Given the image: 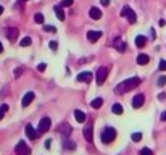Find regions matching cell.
Instances as JSON below:
<instances>
[{
  "instance_id": "1",
  "label": "cell",
  "mask_w": 166,
  "mask_h": 155,
  "mask_svg": "<svg viewBox=\"0 0 166 155\" xmlns=\"http://www.w3.org/2000/svg\"><path fill=\"white\" fill-rule=\"evenodd\" d=\"M139 84H140V78H137V76H136V78H129V79L119 82V84L115 87V92H116V94H126V92L136 89Z\"/></svg>"
},
{
  "instance_id": "2",
  "label": "cell",
  "mask_w": 166,
  "mask_h": 155,
  "mask_svg": "<svg viewBox=\"0 0 166 155\" xmlns=\"http://www.w3.org/2000/svg\"><path fill=\"white\" fill-rule=\"evenodd\" d=\"M102 142H105V144H110V142H113L115 141V137H116V129L115 128H111V126H108V128H105V129L102 131Z\"/></svg>"
},
{
  "instance_id": "3",
  "label": "cell",
  "mask_w": 166,
  "mask_h": 155,
  "mask_svg": "<svg viewBox=\"0 0 166 155\" xmlns=\"http://www.w3.org/2000/svg\"><path fill=\"white\" fill-rule=\"evenodd\" d=\"M50 124H52V121H50L49 116H44V118L39 121V128H37V131H39V134H45L47 131L50 129Z\"/></svg>"
},
{
  "instance_id": "4",
  "label": "cell",
  "mask_w": 166,
  "mask_h": 155,
  "mask_svg": "<svg viewBox=\"0 0 166 155\" xmlns=\"http://www.w3.org/2000/svg\"><path fill=\"white\" fill-rule=\"evenodd\" d=\"M15 152H16V155H31V149H29L28 144L23 142V141H20V142L16 144Z\"/></svg>"
},
{
  "instance_id": "5",
  "label": "cell",
  "mask_w": 166,
  "mask_h": 155,
  "mask_svg": "<svg viewBox=\"0 0 166 155\" xmlns=\"http://www.w3.org/2000/svg\"><path fill=\"white\" fill-rule=\"evenodd\" d=\"M106 74H108V69L105 68V66H100L98 68V71H97V84L98 86H102L103 82H105V79H106Z\"/></svg>"
},
{
  "instance_id": "6",
  "label": "cell",
  "mask_w": 166,
  "mask_h": 155,
  "mask_svg": "<svg viewBox=\"0 0 166 155\" xmlns=\"http://www.w3.org/2000/svg\"><path fill=\"white\" fill-rule=\"evenodd\" d=\"M18 34H20L18 28H5V36H7V39H10L12 42L18 37Z\"/></svg>"
},
{
  "instance_id": "7",
  "label": "cell",
  "mask_w": 166,
  "mask_h": 155,
  "mask_svg": "<svg viewBox=\"0 0 166 155\" xmlns=\"http://www.w3.org/2000/svg\"><path fill=\"white\" fill-rule=\"evenodd\" d=\"M24 133L28 134V137L31 139V141H36L37 137H39V131H36L31 124H26V128H24Z\"/></svg>"
},
{
  "instance_id": "8",
  "label": "cell",
  "mask_w": 166,
  "mask_h": 155,
  "mask_svg": "<svg viewBox=\"0 0 166 155\" xmlns=\"http://www.w3.org/2000/svg\"><path fill=\"white\" fill-rule=\"evenodd\" d=\"M144 103H145V97H144V94H137L136 97L132 99V107H134V108H140Z\"/></svg>"
},
{
  "instance_id": "9",
  "label": "cell",
  "mask_w": 166,
  "mask_h": 155,
  "mask_svg": "<svg viewBox=\"0 0 166 155\" xmlns=\"http://www.w3.org/2000/svg\"><path fill=\"white\" fill-rule=\"evenodd\" d=\"M92 73H89V71H84V73H79L77 74V81L79 82H90L92 81Z\"/></svg>"
},
{
  "instance_id": "10",
  "label": "cell",
  "mask_w": 166,
  "mask_h": 155,
  "mask_svg": "<svg viewBox=\"0 0 166 155\" xmlns=\"http://www.w3.org/2000/svg\"><path fill=\"white\" fill-rule=\"evenodd\" d=\"M58 133H60L63 137H68V136L71 134V126H69L68 123H63V124L58 128Z\"/></svg>"
},
{
  "instance_id": "11",
  "label": "cell",
  "mask_w": 166,
  "mask_h": 155,
  "mask_svg": "<svg viewBox=\"0 0 166 155\" xmlns=\"http://www.w3.org/2000/svg\"><path fill=\"white\" fill-rule=\"evenodd\" d=\"M100 37H102L100 31H89V33H87V39H89V42H97Z\"/></svg>"
},
{
  "instance_id": "12",
  "label": "cell",
  "mask_w": 166,
  "mask_h": 155,
  "mask_svg": "<svg viewBox=\"0 0 166 155\" xmlns=\"http://www.w3.org/2000/svg\"><path fill=\"white\" fill-rule=\"evenodd\" d=\"M113 45H115V49L118 50V52H126V44L123 42V39H115V42H113Z\"/></svg>"
},
{
  "instance_id": "13",
  "label": "cell",
  "mask_w": 166,
  "mask_h": 155,
  "mask_svg": "<svg viewBox=\"0 0 166 155\" xmlns=\"http://www.w3.org/2000/svg\"><path fill=\"white\" fill-rule=\"evenodd\" d=\"M89 15H90L92 20H100V18H102V12L98 8H95V7H92V8L89 10Z\"/></svg>"
},
{
  "instance_id": "14",
  "label": "cell",
  "mask_w": 166,
  "mask_h": 155,
  "mask_svg": "<svg viewBox=\"0 0 166 155\" xmlns=\"http://www.w3.org/2000/svg\"><path fill=\"white\" fill-rule=\"evenodd\" d=\"M33 100H34V92H28V94L23 97V103H21V105H23V107H28L29 103L33 102Z\"/></svg>"
},
{
  "instance_id": "15",
  "label": "cell",
  "mask_w": 166,
  "mask_h": 155,
  "mask_svg": "<svg viewBox=\"0 0 166 155\" xmlns=\"http://www.w3.org/2000/svg\"><path fill=\"white\" fill-rule=\"evenodd\" d=\"M53 10H55V13H57V18L60 21H65V12H63V7H60V5H57V7H53Z\"/></svg>"
},
{
  "instance_id": "16",
  "label": "cell",
  "mask_w": 166,
  "mask_h": 155,
  "mask_svg": "<svg viewBox=\"0 0 166 155\" xmlns=\"http://www.w3.org/2000/svg\"><path fill=\"white\" fill-rule=\"evenodd\" d=\"M74 118H76V121L84 123L85 118H87V115H85L84 111H81V110H76V111H74Z\"/></svg>"
},
{
  "instance_id": "17",
  "label": "cell",
  "mask_w": 166,
  "mask_h": 155,
  "mask_svg": "<svg viewBox=\"0 0 166 155\" xmlns=\"http://www.w3.org/2000/svg\"><path fill=\"white\" fill-rule=\"evenodd\" d=\"M84 137H85V141H89V142L92 141L94 133H92V126H90V124H89V126H85V128H84Z\"/></svg>"
},
{
  "instance_id": "18",
  "label": "cell",
  "mask_w": 166,
  "mask_h": 155,
  "mask_svg": "<svg viewBox=\"0 0 166 155\" xmlns=\"http://www.w3.org/2000/svg\"><path fill=\"white\" fill-rule=\"evenodd\" d=\"M150 61V58H148V55H145V53H140L137 57V65H147Z\"/></svg>"
},
{
  "instance_id": "19",
  "label": "cell",
  "mask_w": 166,
  "mask_h": 155,
  "mask_svg": "<svg viewBox=\"0 0 166 155\" xmlns=\"http://www.w3.org/2000/svg\"><path fill=\"white\" fill-rule=\"evenodd\" d=\"M145 44H147V39L144 36H137V37H136V45H137L139 49H142Z\"/></svg>"
},
{
  "instance_id": "20",
  "label": "cell",
  "mask_w": 166,
  "mask_h": 155,
  "mask_svg": "<svg viewBox=\"0 0 166 155\" xmlns=\"http://www.w3.org/2000/svg\"><path fill=\"white\" fill-rule=\"evenodd\" d=\"M31 42H33V39H31L29 36H26V37H23V39L20 41V45L21 47H28V45H31Z\"/></svg>"
},
{
  "instance_id": "21",
  "label": "cell",
  "mask_w": 166,
  "mask_h": 155,
  "mask_svg": "<svg viewBox=\"0 0 166 155\" xmlns=\"http://www.w3.org/2000/svg\"><path fill=\"white\" fill-rule=\"evenodd\" d=\"M126 18H127V21H129L131 24H134V23L137 21V16H136V13H134L132 10H131V12L127 13V16H126Z\"/></svg>"
},
{
  "instance_id": "22",
  "label": "cell",
  "mask_w": 166,
  "mask_h": 155,
  "mask_svg": "<svg viewBox=\"0 0 166 155\" xmlns=\"http://www.w3.org/2000/svg\"><path fill=\"white\" fill-rule=\"evenodd\" d=\"M111 110H113V113H115V115H121V113H123V107H121V103H115V105L111 107Z\"/></svg>"
},
{
  "instance_id": "23",
  "label": "cell",
  "mask_w": 166,
  "mask_h": 155,
  "mask_svg": "<svg viewBox=\"0 0 166 155\" xmlns=\"http://www.w3.org/2000/svg\"><path fill=\"white\" fill-rule=\"evenodd\" d=\"M102 103H103V100H102V99L98 97V99H94L92 102H90V105H92L94 108H100V107H102Z\"/></svg>"
},
{
  "instance_id": "24",
  "label": "cell",
  "mask_w": 166,
  "mask_h": 155,
  "mask_svg": "<svg viewBox=\"0 0 166 155\" xmlns=\"http://www.w3.org/2000/svg\"><path fill=\"white\" fill-rule=\"evenodd\" d=\"M44 31H47V33H57V28L52 24H45L44 26Z\"/></svg>"
},
{
  "instance_id": "25",
  "label": "cell",
  "mask_w": 166,
  "mask_h": 155,
  "mask_svg": "<svg viewBox=\"0 0 166 155\" xmlns=\"http://www.w3.org/2000/svg\"><path fill=\"white\" fill-rule=\"evenodd\" d=\"M7 110H8V105H2V107H0V120H2V118L5 116Z\"/></svg>"
},
{
  "instance_id": "26",
  "label": "cell",
  "mask_w": 166,
  "mask_h": 155,
  "mask_svg": "<svg viewBox=\"0 0 166 155\" xmlns=\"http://www.w3.org/2000/svg\"><path fill=\"white\" fill-rule=\"evenodd\" d=\"M131 139H132L134 142H139V141L142 139V134H140V133H134V134L131 136Z\"/></svg>"
},
{
  "instance_id": "27",
  "label": "cell",
  "mask_w": 166,
  "mask_h": 155,
  "mask_svg": "<svg viewBox=\"0 0 166 155\" xmlns=\"http://www.w3.org/2000/svg\"><path fill=\"white\" fill-rule=\"evenodd\" d=\"M34 20H36V23L41 24V23H44V15H42V13H37L36 16H34Z\"/></svg>"
},
{
  "instance_id": "28",
  "label": "cell",
  "mask_w": 166,
  "mask_h": 155,
  "mask_svg": "<svg viewBox=\"0 0 166 155\" xmlns=\"http://www.w3.org/2000/svg\"><path fill=\"white\" fill-rule=\"evenodd\" d=\"M73 2H74V0H61L60 7H71V5H73Z\"/></svg>"
},
{
  "instance_id": "29",
  "label": "cell",
  "mask_w": 166,
  "mask_h": 155,
  "mask_svg": "<svg viewBox=\"0 0 166 155\" xmlns=\"http://www.w3.org/2000/svg\"><path fill=\"white\" fill-rule=\"evenodd\" d=\"M65 147H68L69 150H74V149H76V144H74L73 141H68V142L65 144Z\"/></svg>"
},
{
  "instance_id": "30",
  "label": "cell",
  "mask_w": 166,
  "mask_h": 155,
  "mask_svg": "<svg viewBox=\"0 0 166 155\" xmlns=\"http://www.w3.org/2000/svg\"><path fill=\"white\" fill-rule=\"evenodd\" d=\"M160 87H163L166 84V76H160V79H158V82H157Z\"/></svg>"
},
{
  "instance_id": "31",
  "label": "cell",
  "mask_w": 166,
  "mask_h": 155,
  "mask_svg": "<svg viewBox=\"0 0 166 155\" xmlns=\"http://www.w3.org/2000/svg\"><path fill=\"white\" fill-rule=\"evenodd\" d=\"M140 155H153V152L150 150V149H147V147H144L140 150Z\"/></svg>"
},
{
  "instance_id": "32",
  "label": "cell",
  "mask_w": 166,
  "mask_h": 155,
  "mask_svg": "<svg viewBox=\"0 0 166 155\" xmlns=\"http://www.w3.org/2000/svg\"><path fill=\"white\" fill-rule=\"evenodd\" d=\"M131 12V7H127V5H126L124 8L121 10V16H127V13Z\"/></svg>"
},
{
  "instance_id": "33",
  "label": "cell",
  "mask_w": 166,
  "mask_h": 155,
  "mask_svg": "<svg viewBox=\"0 0 166 155\" xmlns=\"http://www.w3.org/2000/svg\"><path fill=\"white\" fill-rule=\"evenodd\" d=\"M158 68L161 69V71H165V69H166V60H161V61H160V66H158Z\"/></svg>"
},
{
  "instance_id": "34",
  "label": "cell",
  "mask_w": 166,
  "mask_h": 155,
  "mask_svg": "<svg viewBox=\"0 0 166 155\" xmlns=\"http://www.w3.org/2000/svg\"><path fill=\"white\" fill-rule=\"evenodd\" d=\"M49 45H50V49H52V50H57V47H58V44H57L55 41H52Z\"/></svg>"
},
{
  "instance_id": "35",
  "label": "cell",
  "mask_w": 166,
  "mask_h": 155,
  "mask_svg": "<svg viewBox=\"0 0 166 155\" xmlns=\"http://www.w3.org/2000/svg\"><path fill=\"white\" fill-rule=\"evenodd\" d=\"M37 71H41V73H44V71H45V63H41V65L37 66Z\"/></svg>"
},
{
  "instance_id": "36",
  "label": "cell",
  "mask_w": 166,
  "mask_h": 155,
  "mask_svg": "<svg viewBox=\"0 0 166 155\" xmlns=\"http://www.w3.org/2000/svg\"><path fill=\"white\" fill-rule=\"evenodd\" d=\"M21 73H23V68H18L16 71H15V78H18V76H21Z\"/></svg>"
},
{
  "instance_id": "37",
  "label": "cell",
  "mask_w": 166,
  "mask_h": 155,
  "mask_svg": "<svg viewBox=\"0 0 166 155\" xmlns=\"http://www.w3.org/2000/svg\"><path fill=\"white\" fill-rule=\"evenodd\" d=\"M100 3L103 5V7H108V5H110V0H100Z\"/></svg>"
},
{
  "instance_id": "38",
  "label": "cell",
  "mask_w": 166,
  "mask_h": 155,
  "mask_svg": "<svg viewBox=\"0 0 166 155\" xmlns=\"http://www.w3.org/2000/svg\"><path fill=\"white\" fill-rule=\"evenodd\" d=\"M50 145H52V141H45V149H50Z\"/></svg>"
},
{
  "instance_id": "39",
  "label": "cell",
  "mask_w": 166,
  "mask_h": 155,
  "mask_svg": "<svg viewBox=\"0 0 166 155\" xmlns=\"http://www.w3.org/2000/svg\"><path fill=\"white\" fill-rule=\"evenodd\" d=\"M158 99H160V100H165V99H166V94H160V95H158Z\"/></svg>"
},
{
  "instance_id": "40",
  "label": "cell",
  "mask_w": 166,
  "mask_h": 155,
  "mask_svg": "<svg viewBox=\"0 0 166 155\" xmlns=\"http://www.w3.org/2000/svg\"><path fill=\"white\" fill-rule=\"evenodd\" d=\"M161 121H166V111H163V115H161Z\"/></svg>"
},
{
  "instance_id": "41",
  "label": "cell",
  "mask_w": 166,
  "mask_h": 155,
  "mask_svg": "<svg viewBox=\"0 0 166 155\" xmlns=\"http://www.w3.org/2000/svg\"><path fill=\"white\" fill-rule=\"evenodd\" d=\"M3 52V45H2V42H0V53Z\"/></svg>"
},
{
  "instance_id": "42",
  "label": "cell",
  "mask_w": 166,
  "mask_h": 155,
  "mask_svg": "<svg viewBox=\"0 0 166 155\" xmlns=\"http://www.w3.org/2000/svg\"><path fill=\"white\" fill-rule=\"evenodd\" d=\"M2 13H3V7H2V5H0V15H2Z\"/></svg>"
},
{
  "instance_id": "43",
  "label": "cell",
  "mask_w": 166,
  "mask_h": 155,
  "mask_svg": "<svg viewBox=\"0 0 166 155\" xmlns=\"http://www.w3.org/2000/svg\"><path fill=\"white\" fill-rule=\"evenodd\" d=\"M18 2H21V3H23V2H29V0H18Z\"/></svg>"
}]
</instances>
